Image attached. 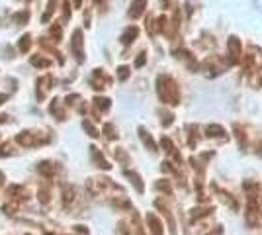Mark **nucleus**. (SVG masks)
<instances>
[{
	"label": "nucleus",
	"instance_id": "obj_41",
	"mask_svg": "<svg viewBox=\"0 0 262 235\" xmlns=\"http://www.w3.org/2000/svg\"><path fill=\"white\" fill-rule=\"evenodd\" d=\"M92 2H94L96 6H100V4H104V2H106V0H92Z\"/></svg>",
	"mask_w": 262,
	"mask_h": 235
},
{
	"label": "nucleus",
	"instance_id": "obj_31",
	"mask_svg": "<svg viewBox=\"0 0 262 235\" xmlns=\"http://www.w3.org/2000/svg\"><path fill=\"white\" fill-rule=\"evenodd\" d=\"M161 143H163V147H165V151H167V153H172V151H174V145H172V141H170L169 137H163Z\"/></svg>",
	"mask_w": 262,
	"mask_h": 235
},
{
	"label": "nucleus",
	"instance_id": "obj_21",
	"mask_svg": "<svg viewBox=\"0 0 262 235\" xmlns=\"http://www.w3.org/2000/svg\"><path fill=\"white\" fill-rule=\"evenodd\" d=\"M16 141H10V143H4V145H0V157H12L16 155Z\"/></svg>",
	"mask_w": 262,
	"mask_h": 235
},
{
	"label": "nucleus",
	"instance_id": "obj_32",
	"mask_svg": "<svg viewBox=\"0 0 262 235\" xmlns=\"http://www.w3.org/2000/svg\"><path fill=\"white\" fill-rule=\"evenodd\" d=\"M161 116H163V118H161L163 125H170V124H172V114H170V112H163V110H161Z\"/></svg>",
	"mask_w": 262,
	"mask_h": 235
},
{
	"label": "nucleus",
	"instance_id": "obj_26",
	"mask_svg": "<svg viewBox=\"0 0 262 235\" xmlns=\"http://www.w3.org/2000/svg\"><path fill=\"white\" fill-rule=\"evenodd\" d=\"M82 127L88 131V135H90V137H98V135H100V133H98V129L92 125V122H88V120H84V122H82Z\"/></svg>",
	"mask_w": 262,
	"mask_h": 235
},
{
	"label": "nucleus",
	"instance_id": "obj_37",
	"mask_svg": "<svg viewBox=\"0 0 262 235\" xmlns=\"http://www.w3.org/2000/svg\"><path fill=\"white\" fill-rule=\"evenodd\" d=\"M8 122V116L6 114H0V124H6Z\"/></svg>",
	"mask_w": 262,
	"mask_h": 235
},
{
	"label": "nucleus",
	"instance_id": "obj_23",
	"mask_svg": "<svg viewBox=\"0 0 262 235\" xmlns=\"http://www.w3.org/2000/svg\"><path fill=\"white\" fill-rule=\"evenodd\" d=\"M49 33H51V37H53L55 43H59L63 39V24H53L49 28Z\"/></svg>",
	"mask_w": 262,
	"mask_h": 235
},
{
	"label": "nucleus",
	"instance_id": "obj_18",
	"mask_svg": "<svg viewBox=\"0 0 262 235\" xmlns=\"http://www.w3.org/2000/svg\"><path fill=\"white\" fill-rule=\"evenodd\" d=\"M31 33H24L20 39H18V51L20 53H28L31 49Z\"/></svg>",
	"mask_w": 262,
	"mask_h": 235
},
{
	"label": "nucleus",
	"instance_id": "obj_15",
	"mask_svg": "<svg viewBox=\"0 0 262 235\" xmlns=\"http://www.w3.org/2000/svg\"><path fill=\"white\" fill-rule=\"evenodd\" d=\"M57 4H59V0H49L47 6H45V12H43V16H41V24H47V22L51 20V16H53L55 10H57Z\"/></svg>",
	"mask_w": 262,
	"mask_h": 235
},
{
	"label": "nucleus",
	"instance_id": "obj_6",
	"mask_svg": "<svg viewBox=\"0 0 262 235\" xmlns=\"http://www.w3.org/2000/svg\"><path fill=\"white\" fill-rule=\"evenodd\" d=\"M51 88H53V77H51V75H43V77H39V78L35 80V96H37L39 102L45 100L47 92H49Z\"/></svg>",
	"mask_w": 262,
	"mask_h": 235
},
{
	"label": "nucleus",
	"instance_id": "obj_3",
	"mask_svg": "<svg viewBox=\"0 0 262 235\" xmlns=\"http://www.w3.org/2000/svg\"><path fill=\"white\" fill-rule=\"evenodd\" d=\"M71 51L75 55V59L78 63H84V37H82V30H75L73 31V39H71Z\"/></svg>",
	"mask_w": 262,
	"mask_h": 235
},
{
	"label": "nucleus",
	"instance_id": "obj_12",
	"mask_svg": "<svg viewBox=\"0 0 262 235\" xmlns=\"http://www.w3.org/2000/svg\"><path fill=\"white\" fill-rule=\"evenodd\" d=\"M137 35H139V28H137V26H129V28H125V31L122 33L120 41H122L123 45H131V43L137 39Z\"/></svg>",
	"mask_w": 262,
	"mask_h": 235
},
{
	"label": "nucleus",
	"instance_id": "obj_1",
	"mask_svg": "<svg viewBox=\"0 0 262 235\" xmlns=\"http://www.w3.org/2000/svg\"><path fill=\"white\" fill-rule=\"evenodd\" d=\"M156 92H159V98H161L165 104L176 106V104L180 102L178 84H176L174 78L169 77V75H161L159 78H156Z\"/></svg>",
	"mask_w": 262,
	"mask_h": 235
},
{
	"label": "nucleus",
	"instance_id": "obj_22",
	"mask_svg": "<svg viewBox=\"0 0 262 235\" xmlns=\"http://www.w3.org/2000/svg\"><path fill=\"white\" fill-rule=\"evenodd\" d=\"M205 131H207V135H209V137H227V135H225V129H223L221 125H217V124L207 125V127H205Z\"/></svg>",
	"mask_w": 262,
	"mask_h": 235
},
{
	"label": "nucleus",
	"instance_id": "obj_29",
	"mask_svg": "<svg viewBox=\"0 0 262 235\" xmlns=\"http://www.w3.org/2000/svg\"><path fill=\"white\" fill-rule=\"evenodd\" d=\"M156 188H159V190H165L167 194H172V188H170L169 180H159V182H156Z\"/></svg>",
	"mask_w": 262,
	"mask_h": 235
},
{
	"label": "nucleus",
	"instance_id": "obj_33",
	"mask_svg": "<svg viewBox=\"0 0 262 235\" xmlns=\"http://www.w3.org/2000/svg\"><path fill=\"white\" fill-rule=\"evenodd\" d=\"M118 78H120V80L129 78V67H120V69H118Z\"/></svg>",
	"mask_w": 262,
	"mask_h": 235
},
{
	"label": "nucleus",
	"instance_id": "obj_4",
	"mask_svg": "<svg viewBox=\"0 0 262 235\" xmlns=\"http://www.w3.org/2000/svg\"><path fill=\"white\" fill-rule=\"evenodd\" d=\"M8 200H12L14 204H20V202H26L31 198V192H30V188L24 186V184H14L8 188V192H6Z\"/></svg>",
	"mask_w": 262,
	"mask_h": 235
},
{
	"label": "nucleus",
	"instance_id": "obj_24",
	"mask_svg": "<svg viewBox=\"0 0 262 235\" xmlns=\"http://www.w3.org/2000/svg\"><path fill=\"white\" fill-rule=\"evenodd\" d=\"M12 20H14V24H16V26H20V28H22V26H26V24H28V20H30V12H28V10H20V12H16V14H14V18H12Z\"/></svg>",
	"mask_w": 262,
	"mask_h": 235
},
{
	"label": "nucleus",
	"instance_id": "obj_36",
	"mask_svg": "<svg viewBox=\"0 0 262 235\" xmlns=\"http://www.w3.org/2000/svg\"><path fill=\"white\" fill-rule=\"evenodd\" d=\"M172 2H174V0H161L163 8H170V6H172Z\"/></svg>",
	"mask_w": 262,
	"mask_h": 235
},
{
	"label": "nucleus",
	"instance_id": "obj_25",
	"mask_svg": "<svg viewBox=\"0 0 262 235\" xmlns=\"http://www.w3.org/2000/svg\"><path fill=\"white\" fill-rule=\"evenodd\" d=\"M104 133H106L108 139H118V133H116L114 124H106V125H104Z\"/></svg>",
	"mask_w": 262,
	"mask_h": 235
},
{
	"label": "nucleus",
	"instance_id": "obj_10",
	"mask_svg": "<svg viewBox=\"0 0 262 235\" xmlns=\"http://www.w3.org/2000/svg\"><path fill=\"white\" fill-rule=\"evenodd\" d=\"M147 2H149V0H133L129 10H127V16L133 18V20L135 18H141L145 14V10H147Z\"/></svg>",
	"mask_w": 262,
	"mask_h": 235
},
{
	"label": "nucleus",
	"instance_id": "obj_42",
	"mask_svg": "<svg viewBox=\"0 0 262 235\" xmlns=\"http://www.w3.org/2000/svg\"><path fill=\"white\" fill-rule=\"evenodd\" d=\"M2 184H4V172H0V188H2Z\"/></svg>",
	"mask_w": 262,
	"mask_h": 235
},
{
	"label": "nucleus",
	"instance_id": "obj_30",
	"mask_svg": "<svg viewBox=\"0 0 262 235\" xmlns=\"http://www.w3.org/2000/svg\"><path fill=\"white\" fill-rule=\"evenodd\" d=\"M39 200H41V204H47L49 200H51V192H49V188L45 190V188H41L39 190Z\"/></svg>",
	"mask_w": 262,
	"mask_h": 235
},
{
	"label": "nucleus",
	"instance_id": "obj_27",
	"mask_svg": "<svg viewBox=\"0 0 262 235\" xmlns=\"http://www.w3.org/2000/svg\"><path fill=\"white\" fill-rule=\"evenodd\" d=\"M209 214H212V208H205V210H194V212H192V221H198L200 218L209 216Z\"/></svg>",
	"mask_w": 262,
	"mask_h": 235
},
{
	"label": "nucleus",
	"instance_id": "obj_5",
	"mask_svg": "<svg viewBox=\"0 0 262 235\" xmlns=\"http://www.w3.org/2000/svg\"><path fill=\"white\" fill-rule=\"evenodd\" d=\"M90 84H92L94 90H104L112 84V77L104 69H94V73L90 77Z\"/></svg>",
	"mask_w": 262,
	"mask_h": 235
},
{
	"label": "nucleus",
	"instance_id": "obj_43",
	"mask_svg": "<svg viewBox=\"0 0 262 235\" xmlns=\"http://www.w3.org/2000/svg\"><path fill=\"white\" fill-rule=\"evenodd\" d=\"M0 139H2V137H0Z\"/></svg>",
	"mask_w": 262,
	"mask_h": 235
},
{
	"label": "nucleus",
	"instance_id": "obj_35",
	"mask_svg": "<svg viewBox=\"0 0 262 235\" xmlns=\"http://www.w3.org/2000/svg\"><path fill=\"white\" fill-rule=\"evenodd\" d=\"M116 157H118L120 161H125V159H127V155H125L122 149H116Z\"/></svg>",
	"mask_w": 262,
	"mask_h": 235
},
{
	"label": "nucleus",
	"instance_id": "obj_9",
	"mask_svg": "<svg viewBox=\"0 0 262 235\" xmlns=\"http://www.w3.org/2000/svg\"><path fill=\"white\" fill-rule=\"evenodd\" d=\"M77 196H78V190H77L73 184H65V186H63L61 200H63V206H65V208H71V206L77 202Z\"/></svg>",
	"mask_w": 262,
	"mask_h": 235
},
{
	"label": "nucleus",
	"instance_id": "obj_8",
	"mask_svg": "<svg viewBox=\"0 0 262 235\" xmlns=\"http://www.w3.org/2000/svg\"><path fill=\"white\" fill-rule=\"evenodd\" d=\"M227 47H229V55H231L229 63H231V65L239 63V61H241V51H243V47H241V39H239V37H235V35H231V37H229V41H227Z\"/></svg>",
	"mask_w": 262,
	"mask_h": 235
},
{
	"label": "nucleus",
	"instance_id": "obj_34",
	"mask_svg": "<svg viewBox=\"0 0 262 235\" xmlns=\"http://www.w3.org/2000/svg\"><path fill=\"white\" fill-rule=\"evenodd\" d=\"M147 61V53H139V57L135 59V67H143Z\"/></svg>",
	"mask_w": 262,
	"mask_h": 235
},
{
	"label": "nucleus",
	"instance_id": "obj_14",
	"mask_svg": "<svg viewBox=\"0 0 262 235\" xmlns=\"http://www.w3.org/2000/svg\"><path fill=\"white\" fill-rule=\"evenodd\" d=\"M31 65L35 67V69H47V67H51V59L47 57V55H41V53H37V55H31Z\"/></svg>",
	"mask_w": 262,
	"mask_h": 235
},
{
	"label": "nucleus",
	"instance_id": "obj_2",
	"mask_svg": "<svg viewBox=\"0 0 262 235\" xmlns=\"http://www.w3.org/2000/svg\"><path fill=\"white\" fill-rule=\"evenodd\" d=\"M51 139H53V135H51V131H39V129H26V131L18 133L14 141H16L18 145H22V147H28V149L31 147V149H35V147L47 145Z\"/></svg>",
	"mask_w": 262,
	"mask_h": 235
},
{
	"label": "nucleus",
	"instance_id": "obj_7",
	"mask_svg": "<svg viewBox=\"0 0 262 235\" xmlns=\"http://www.w3.org/2000/svg\"><path fill=\"white\" fill-rule=\"evenodd\" d=\"M59 171H61V167H59L57 163H53V161H41V163L37 165V172H39L43 178H47V180H53Z\"/></svg>",
	"mask_w": 262,
	"mask_h": 235
},
{
	"label": "nucleus",
	"instance_id": "obj_11",
	"mask_svg": "<svg viewBox=\"0 0 262 235\" xmlns=\"http://www.w3.org/2000/svg\"><path fill=\"white\" fill-rule=\"evenodd\" d=\"M49 114H51V116H53V118H57L59 122L67 118V114H65V108H63V102H61L59 98H55V100H51V104H49Z\"/></svg>",
	"mask_w": 262,
	"mask_h": 235
},
{
	"label": "nucleus",
	"instance_id": "obj_28",
	"mask_svg": "<svg viewBox=\"0 0 262 235\" xmlns=\"http://www.w3.org/2000/svg\"><path fill=\"white\" fill-rule=\"evenodd\" d=\"M63 22H67V20H71V2L69 0H63Z\"/></svg>",
	"mask_w": 262,
	"mask_h": 235
},
{
	"label": "nucleus",
	"instance_id": "obj_40",
	"mask_svg": "<svg viewBox=\"0 0 262 235\" xmlns=\"http://www.w3.org/2000/svg\"><path fill=\"white\" fill-rule=\"evenodd\" d=\"M6 98H8V94H0V104H4Z\"/></svg>",
	"mask_w": 262,
	"mask_h": 235
},
{
	"label": "nucleus",
	"instance_id": "obj_39",
	"mask_svg": "<svg viewBox=\"0 0 262 235\" xmlns=\"http://www.w3.org/2000/svg\"><path fill=\"white\" fill-rule=\"evenodd\" d=\"M221 233H223V231H221V227H217V229H214V231L209 233V235H221Z\"/></svg>",
	"mask_w": 262,
	"mask_h": 235
},
{
	"label": "nucleus",
	"instance_id": "obj_20",
	"mask_svg": "<svg viewBox=\"0 0 262 235\" xmlns=\"http://www.w3.org/2000/svg\"><path fill=\"white\" fill-rule=\"evenodd\" d=\"M94 108L98 112H108L112 108V100L110 98H104V96H98V98H94Z\"/></svg>",
	"mask_w": 262,
	"mask_h": 235
},
{
	"label": "nucleus",
	"instance_id": "obj_13",
	"mask_svg": "<svg viewBox=\"0 0 262 235\" xmlns=\"http://www.w3.org/2000/svg\"><path fill=\"white\" fill-rule=\"evenodd\" d=\"M90 155H92V161H94V163H96L100 169H104V171H110V167H112V165H110L106 159H104V155L100 153V149H98V147H90Z\"/></svg>",
	"mask_w": 262,
	"mask_h": 235
},
{
	"label": "nucleus",
	"instance_id": "obj_19",
	"mask_svg": "<svg viewBox=\"0 0 262 235\" xmlns=\"http://www.w3.org/2000/svg\"><path fill=\"white\" fill-rule=\"evenodd\" d=\"M123 174L133 182V186L137 188V192H143L145 190V186H143V180H141V176L135 172V171H123Z\"/></svg>",
	"mask_w": 262,
	"mask_h": 235
},
{
	"label": "nucleus",
	"instance_id": "obj_16",
	"mask_svg": "<svg viewBox=\"0 0 262 235\" xmlns=\"http://www.w3.org/2000/svg\"><path fill=\"white\" fill-rule=\"evenodd\" d=\"M139 137H141V141H143V143L149 147V151H156V143H154V141H153V137H151V133L145 129V127H139Z\"/></svg>",
	"mask_w": 262,
	"mask_h": 235
},
{
	"label": "nucleus",
	"instance_id": "obj_38",
	"mask_svg": "<svg viewBox=\"0 0 262 235\" xmlns=\"http://www.w3.org/2000/svg\"><path fill=\"white\" fill-rule=\"evenodd\" d=\"M73 4H75V8H80L82 6V0H73Z\"/></svg>",
	"mask_w": 262,
	"mask_h": 235
},
{
	"label": "nucleus",
	"instance_id": "obj_17",
	"mask_svg": "<svg viewBox=\"0 0 262 235\" xmlns=\"http://www.w3.org/2000/svg\"><path fill=\"white\" fill-rule=\"evenodd\" d=\"M147 223L151 225V231L154 235H161L163 233V223L159 221V218H156L154 214H147Z\"/></svg>",
	"mask_w": 262,
	"mask_h": 235
}]
</instances>
